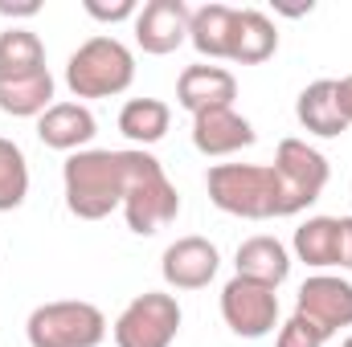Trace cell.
Returning a JSON list of instances; mask_svg holds the SVG:
<instances>
[{
    "label": "cell",
    "mask_w": 352,
    "mask_h": 347,
    "mask_svg": "<svg viewBox=\"0 0 352 347\" xmlns=\"http://www.w3.org/2000/svg\"><path fill=\"white\" fill-rule=\"evenodd\" d=\"M221 319L242 339H266L278 327V294L263 282H250V278L234 274L221 286Z\"/></svg>",
    "instance_id": "8"
},
{
    "label": "cell",
    "mask_w": 352,
    "mask_h": 347,
    "mask_svg": "<svg viewBox=\"0 0 352 347\" xmlns=\"http://www.w3.org/2000/svg\"><path fill=\"white\" fill-rule=\"evenodd\" d=\"M180 319L184 315L176 294L144 290L123 307L111 335H115V347H173V339L180 335Z\"/></svg>",
    "instance_id": "7"
},
{
    "label": "cell",
    "mask_w": 352,
    "mask_h": 347,
    "mask_svg": "<svg viewBox=\"0 0 352 347\" xmlns=\"http://www.w3.org/2000/svg\"><path fill=\"white\" fill-rule=\"evenodd\" d=\"M123 217L127 229L135 237H152L160 229H168L180 217V192L168 180L164 164L144 152V147H127V184H123Z\"/></svg>",
    "instance_id": "2"
},
{
    "label": "cell",
    "mask_w": 352,
    "mask_h": 347,
    "mask_svg": "<svg viewBox=\"0 0 352 347\" xmlns=\"http://www.w3.org/2000/svg\"><path fill=\"white\" fill-rule=\"evenodd\" d=\"M295 119H299L303 131H311V135H320V139H336V135L349 131V123H344L340 110H336L332 78H320V82H311V86L299 90V98H295Z\"/></svg>",
    "instance_id": "18"
},
{
    "label": "cell",
    "mask_w": 352,
    "mask_h": 347,
    "mask_svg": "<svg viewBox=\"0 0 352 347\" xmlns=\"http://www.w3.org/2000/svg\"><path fill=\"white\" fill-rule=\"evenodd\" d=\"M98 135V123L90 115L87 102H54L41 119H37V139L54 152H87V143Z\"/></svg>",
    "instance_id": "14"
},
{
    "label": "cell",
    "mask_w": 352,
    "mask_h": 347,
    "mask_svg": "<svg viewBox=\"0 0 352 347\" xmlns=\"http://www.w3.org/2000/svg\"><path fill=\"white\" fill-rule=\"evenodd\" d=\"M234 98H238V78L226 66L197 62V66H184L180 78H176V102L188 115L217 110V106H234Z\"/></svg>",
    "instance_id": "13"
},
{
    "label": "cell",
    "mask_w": 352,
    "mask_h": 347,
    "mask_svg": "<svg viewBox=\"0 0 352 347\" xmlns=\"http://www.w3.org/2000/svg\"><path fill=\"white\" fill-rule=\"evenodd\" d=\"M37 12H41L37 0H25V4H8V0H0V16H37Z\"/></svg>",
    "instance_id": "28"
},
{
    "label": "cell",
    "mask_w": 352,
    "mask_h": 347,
    "mask_svg": "<svg viewBox=\"0 0 352 347\" xmlns=\"http://www.w3.org/2000/svg\"><path fill=\"white\" fill-rule=\"evenodd\" d=\"M82 8H87V16L94 21H102V25H119V21H135V12H140V0H82Z\"/></svg>",
    "instance_id": "25"
},
{
    "label": "cell",
    "mask_w": 352,
    "mask_h": 347,
    "mask_svg": "<svg viewBox=\"0 0 352 347\" xmlns=\"http://www.w3.org/2000/svg\"><path fill=\"white\" fill-rule=\"evenodd\" d=\"M258 135H254V123L242 119L234 106H217V110H201L192 115V147L209 160H221V156H234L242 147H250Z\"/></svg>",
    "instance_id": "12"
},
{
    "label": "cell",
    "mask_w": 352,
    "mask_h": 347,
    "mask_svg": "<svg viewBox=\"0 0 352 347\" xmlns=\"http://www.w3.org/2000/svg\"><path fill=\"white\" fill-rule=\"evenodd\" d=\"M234 4H201L188 21V45L205 62H230V37H234Z\"/></svg>",
    "instance_id": "17"
},
{
    "label": "cell",
    "mask_w": 352,
    "mask_h": 347,
    "mask_svg": "<svg viewBox=\"0 0 352 347\" xmlns=\"http://www.w3.org/2000/svg\"><path fill=\"white\" fill-rule=\"evenodd\" d=\"M168 127H173V106L160 98H127L119 110V131L144 152L152 143H160L168 135Z\"/></svg>",
    "instance_id": "21"
},
{
    "label": "cell",
    "mask_w": 352,
    "mask_h": 347,
    "mask_svg": "<svg viewBox=\"0 0 352 347\" xmlns=\"http://www.w3.org/2000/svg\"><path fill=\"white\" fill-rule=\"evenodd\" d=\"M209 200L242 221H270L278 217V184L270 164H213L205 176Z\"/></svg>",
    "instance_id": "4"
},
{
    "label": "cell",
    "mask_w": 352,
    "mask_h": 347,
    "mask_svg": "<svg viewBox=\"0 0 352 347\" xmlns=\"http://www.w3.org/2000/svg\"><path fill=\"white\" fill-rule=\"evenodd\" d=\"M332 90H336V110H340V119L352 127V74L332 78Z\"/></svg>",
    "instance_id": "26"
},
{
    "label": "cell",
    "mask_w": 352,
    "mask_h": 347,
    "mask_svg": "<svg viewBox=\"0 0 352 347\" xmlns=\"http://www.w3.org/2000/svg\"><path fill=\"white\" fill-rule=\"evenodd\" d=\"M217 265L221 254L209 237H176L173 246L164 250L160 258V274L173 290H205L213 278H217Z\"/></svg>",
    "instance_id": "11"
},
{
    "label": "cell",
    "mask_w": 352,
    "mask_h": 347,
    "mask_svg": "<svg viewBox=\"0 0 352 347\" xmlns=\"http://www.w3.org/2000/svg\"><path fill=\"white\" fill-rule=\"evenodd\" d=\"M54 106V74H21V78H0V110L12 119H41Z\"/></svg>",
    "instance_id": "19"
},
{
    "label": "cell",
    "mask_w": 352,
    "mask_h": 347,
    "mask_svg": "<svg viewBox=\"0 0 352 347\" xmlns=\"http://www.w3.org/2000/svg\"><path fill=\"white\" fill-rule=\"evenodd\" d=\"M340 347H352V335H349V339H344V344H340Z\"/></svg>",
    "instance_id": "29"
},
{
    "label": "cell",
    "mask_w": 352,
    "mask_h": 347,
    "mask_svg": "<svg viewBox=\"0 0 352 347\" xmlns=\"http://www.w3.org/2000/svg\"><path fill=\"white\" fill-rule=\"evenodd\" d=\"M29 196V160L25 152L0 135V213L21 208Z\"/></svg>",
    "instance_id": "23"
},
{
    "label": "cell",
    "mask_w": 352,
    "mask_h": 347,
    "mask_svg": "<svg viewBox=\"0 0 352 347\" xmlns=\"http://www.w3.org/2000/svg\"><path fill=\"white\" fill-rule=\"evenodd\" d=\"M188 21H192V8L184 0H148V4H140V12L131 21L135 45L152 58L176 53L188 41Z\"/></svg>",
    "instance_id": "10"
},
{
    "label": "cell",
    "mask_w": 352,
    "mask_h": 347,
    "mask_svg": "<svg viewBox=\"0 0 352 347\" xmlns=\"http://www.w3.org/2000/svg\"><path fill=\"white\" fill-rule=\"evenodd\" d=\"M29 347H98L107 339V315L82 298H58L33 307L25 323Z\"/></svg>",
    "instance_id": "5"
},
{
    "label": "cell",
    "mask_w": 352,
    "mask_h": 347,
    "mask_svg": "<svg viewBox=\"0 0 352 347\" xmlns=\"http://www.w3.org/2000/svg\"><path fill=\"white\" fill-rule=\"evenodd\" d=\"M295 315H303L332 339L336 331L352 327V282L340 274H311L295 294Z\"/></svg>",
    "instance_id": "9"
},
{
    "label": "cell",
    "mask_w": 352,
    "mask_h": 347,
    "mask_svg": "<svg viewBox=\"0 0 352 347\" xmlns=\"http://www.w3.org/2000/svg\"><path fill=\"white\" fill-rule=\"evenodd\" d=\"M234 265H238V278H250V282H263L270 290H278L291 274V254L278 237L270 233H258V237H246L234 254Z\"/></svg>",
    "instance_id": "16"
},
{
    "label": "cell",
    "mask_w": 352,
    "mask_h": 347,
    "mask_svg": "<svg viewBox=\"0 0 352 347\" xmlns=\"http://www.w3.org/2000/svg\"><path fill=\"white\" fill-rule=\"evenodd\" d=\"M324 344H328V335L316 323H307L303 315H291L278 327V339H274V347H324Z\"/></svg>",
    "instance_id": "24"
},
{
    "label": "cell",
    "mask_w": 352,
    "mask_h": 347,
    "mask_svg": "<svg viewBox=\"0 0 352 347\" xmlns=\"http://www.w3.org/2000/svg\"><path fill=\"white\" fill-rule=\"evenodd\" d=\"M278 53V29L263 8H238L234 37H230V62L238 66H263Z\"/></svg>",
    "instance_id": "15"
},
{
    "label": "cell",
    "mask_w": 352,
    "mask_h": 347,
    "mask_svg": "<svg viewBox=\"0 0 352 347\" xmlns=\"http://www.w3.org/2000/svg\"><path fill=\"white\" fill-rule=\"evenodd\" d=\"M123 184H127V152L87 147L66 156L62 164L66 208L78 221H102L115 208H123Z\"/></svg>",
    "instance_id": "1"
},
{
    "label": "cell",
    "mask_w": 352,
    "mask_h": 347,
    "mask_svg": "<svg viewBox=\"0 0 352 347\" xmlns=\"http://www.w3.org/2000/svg\"><path fill=\"white\" fill-rule=\"evenodd\" d=\"M131 82H135V53L119 37H107V33L82 41L66 62V86L78 102L82 98H115V94L131 90Z\"/></svg>",
    "instance_id": "3"
},
{
    "label": "cell",
    "mask_w": 352,
    "mask_h": 347,
    "mask_svg": "<svg viewBox=\"0 0 352 347\" xmlns=\"http://www.w3.org/2000/svg\"><path fill=\"white\" fill-rule=\"evenodd\" d=\"M37 70H50L41 37L33 29L8 25L0 33V78H21V74H37Z\"/></svg>",
    "instance_id": "22"
},
{
    "label": "cell",
    "mask_w": 352,
    "mask_h": 347,
    "mask_svg": "<svg viewBox=\"0 0 352 347\" xmlns=\"http://www.w3.org/2000/svg\"><path fill=\"white\" fill-rule=\"evenodd\" d=\"M270 172H274V184H278V217H295V213H303L307 204H316L324 196L332 168L303 139H283L278 152H274Z\"/></svg>",
    "instance_id": "6"
},
{
    "label": "cell",
    "mask_w": 352,
    "mask_h": 347,
    "mask_svg": "<svg viewBox=\"0 0 352 347\" xmlns=\"http://www.w3.org/2000/svg\"><path fill=\"white\" fill-rule=\"evenodd\" d=\"M291 250L311 270H332L340 261V217H307L295 229Z\"/></svg>",
    "instance_id": "20"
},
{
    "label": "cell",
    "mask_w": 352,
    "mask_h": 347,
    "mask_svg": "<svg viewBox=\"0 0 352 347\" xmlns=\"http://www.w3.org/2000/svg\"><path fill=\"white\" fill-rule=\"evenodd\" d=\"M336 270H352V217H340V261Z\"/></svg>",
    "instance_id": "27"
}]
</instances>
